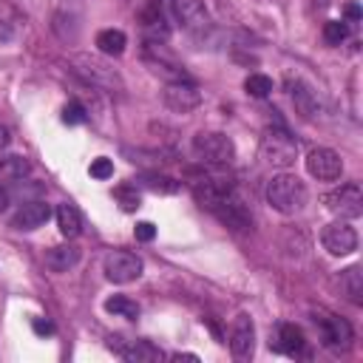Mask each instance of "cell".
<instances>
[{"label": "cell", "mask_w": 363, "mask_h": 363, "mask_svg": "<svg viewBox=\"0 0 363 363\" xmlns=\"http://www.w3.org/2000/svg\"><path fill=\"white\" fill-rule=\"evenodd\" d=\"M309 193H306V184L292 176V173H278L267 182V201L272 204V210L284 213V216H295L303 210Z\"/></svg>", "instance_id": "cell-1"}, {"label": "cell", "mask_w": 363, "mask_h": 363, "mask_svg": "<svg viewBox=\"0 0 363 363\" xmlns=\"http://www.w3.org/2000/svg\"><path fill=\"white\" fill-rule=\"evenodd\" d=\"M261 159L272 167H292L295 159H298V142L295 136H289L286 128L275 125V128H267L264 136H261Z\"/></svg>", "instance_id": "cell-2"}, {"label": "cell", "mask_w": 363, "mask_h": 363, "mask_svg": "<svg viewBox=\"0 0 363 363\" xmlns=\"http://www.w3.org/2000/svg\"><path fill=\"white\" fill-rule=\"evenodd\" d=\"M193 153L213 167H224L235 159V145L230 136L218 133V130H207V133H196L193 136Z\"/></svg>", "instance_id": "cell-3"}, {"label": "cell", "mask_w": 363, "mask_h": 363, "mask_svg": "<svg viewBox=\"0 0 363 363\" xmlns=\"http://www.w3.org/2000/svg\"><path fill=\"white\" fill-rule=\"evenodd\" d=\"M190 187H193L199 204L207 210H216L227 196H233V182L221 173H193Z\"/></svg>", "instance_id": "cell-4"}, {"label": "cell", "mask_w": 363, "mask_h": 363, "mask_svg": "<svg viewBox=\"0 0 363 363\" xmlns=\"http://www.w3.org/2000/svg\"><path fill=\"white\" fill-rule=\"evenodd\" d=\"M71 65H74V71L85 79V82H91V85H96V88H119L122 82H119V74L105 62V60H99V57H94V54H74L71 57Z\"/></svg>", "instance_id": "cell-5"}, {"label": "cell", "mask_w": 363, "mask_h": 363, "mask_svg": "<svg viewBox=\"0 0 363 363\" xmlns=\"http://www.w3.org/2000/svg\"><path fill=\"white\" fill-rule=\"evenodd\" d=\"M315 326L320 329L323 346L332 349V352H346L352 346V340H354L352 326L343 318L332 315V312H315Z\"/></svg>", "instance_id": "cell-6"}, {"label": "cell", "mask_w": 363, "mask_h": 363, "mask_svg": "<svg viewBox=\"0 0 363 363\" xmlns=\"http://www.w3.org/2000/svg\"><path fill=\"white\" fill-rule=\"evenodd\" d=\"M323 201H326V207H329L335 216H340V218H357V216L363 213V190H360L357 182L340 184L337 190L326 193Z\"/></svg>", "instance_id": "cell-7"}, {"label": "cell", "mask_w": 363, "mask_h": 363, "mask_svg": "<svg viewBox=\"0 0 363 363\" xmlns=\"http://www.w3.org/2000/svg\"><path fill=\"white\" fill-rule=\"evenodd\" d=\"M142 275V258L128 250H113L105 255V278L113 284H130Z\"/></svg>", "instance_id": "cell-8"}, {"label": "cell", "mask_w": 363, "mask_h": 363, "mask_svg": "<svg viewBox=\"0 0 363 363\" xmlns=\"http://www.w3.org/2000/svg\"><path fill=\"white\" fill-rule=\"evenodd\" d=\"M230 352L235 360H250L252 352H255V326H252V318L247 312L235 315L233 318V326H230Z\"/></svg>", "instance_id": "cell-9"}, {"label": "cell", "mask_w": 363, "mask_h": 363, "mask_svg": "<svg viewBox=\"0 0 363 363\" xmlns=\"http://www.w3.org/2000/svg\"><path fill=\"white\" fill-rule=\"evenodd\" d=\"M306 170H309V176H315L320 182H335L343 173V159L332 147H315L306 156Z\"/></svg>", "instance_id": "cell-10"}, {"label": "cell", "mask_w": 363, "mask_h": 363, "mask_svg": "<svg viewBox=\"0 0 363 363\" xmlns=\"http://www.w3.org/2000/svg\"><path fill=\"white\" fill-rule=\"evenodd\" d=\"M164 105L170 111H176V113H190L193 108L201 105V91L190 79L167 82V88H164Z\"/></svg>", "instance_id": "cell-11"}, {"label": "cell", "mask_w": 363, "mask_h": 363, "mask_svg": "<svg viewBox=\"0 0 363 363\" xmlns=\"http://www.w3.org/2000/svg\"><path fill=\"white\" fill-rule=\"evenodd\" d=\"M320 241L332 255H352L357 250V230L349 221H335L320 233Z\"/></svg>", "instance_id": "cell-12"}, {"label": "cell", "mask_w": 363, "mask_h": 363, "mask_svg": "<svg viewBox=\"0 0 363 363\" xmlns=\"http://www.w3.org/2000/svg\"><path fill=\"white\" fill-rule=\"evenodd\" d=\"M173 14L187 31H201L210 23L204 0H173Z\"/></svg>", "instance_id": "cell-13"}, {"label": "cell", "mask_w": 363, "mask_h": 363, "mask_svg": "<svg viewBox=\"0 0 363 363\" xmlns=\"http://www.w3.org/2000/svg\"><path fill=\"white\" fill-rule=\"evenodd\" d=\"M48 218H51V207H48L45 201H26V204H20V210L14 213L11 227H14V230H37V227H43Z\"/></svg>", "instance_id": "cell-14"}, {"label": "cell", "mask_w": 363, "mask_h": 363, "mask_svg": "<svg viewBox=\"0 0 363 363\" xmlns=\"http://www.w3.org/2000/svg\"><path fill=\"white\" fill-rule=\"evenodd\" d=\"M79 247H74V244H60V247H51L48 252H45V267L51 269V272H68V269H74L77 264H79Z\"/></svg>", "instance_id": "cell-15"}, {"label": "cell", "mask_w": 363, "mask_h": 363, "mask_svg": "<svg viewBox=\"0 0 363 363\" xmlns=\"http://www.w3.org/2000/svg\"><path fill=\"white\" fill-rule=\"evenodd\" d=\"M303 346H306L303 332H301L295 323H281L275 349H278V352H284V354H292V357H295V354H301V352H303Z\"/></svg>", "instance_id": "cell-16"}, {"label": "cell", "mask_w": 363, "mask_h": 363, "mask_svg": "<svg viewBox=\"0 0 363 363\" xmlns=\"http://www.w3.org/2000/svg\"><path fill=\"white\" fill-rule=\"evenodd\" d=\"M119 354L130 363H156V360H162V352L150 340H130V346H122Z\"/></svg>", "instance_id": "cell-17"}, {"label": "cell", "mask_w": 363, "mask_h": 363, "mask_svg": "<svg viewBox=\"0 0 363 363\" xmlns=\"http://www.w3.org/2000/svg\"><path fill=\"white\" fill-rule=\"evenodd\" d=\"M125 45H128V37L119 28H105V31L96 34V48L108 57H119L125 51Z\"/></svg>", "instance_id": "cell-18"}, {"label": "cell", "mask_w": 363, "mask_h": 363, "mask_svg": "<svg viewBox=\"0 0 363 363\" xmlns=\"http://www.w3.org/2000/svg\"><path fill=\"white\" fill-rule=\"evenodd\" d=\"M340 289L346 292V298H349L354 306L363 303V272H360V267L343 269V275H340Z\"/></svg>", "instance_id": "cell-19"}, {"label": "cell", "mask_w": 363, "mask_h": 363, "mask_svg": "<svg viewBox=\"0 0 363 363\" xmlns=\"http://www.w3.org/2000/svg\"><path fill=\"white\" fill-rule=\"evenodd\" d=\"M57 227H60V233H62L65 238L79 235L82 218H79V213H77L74 204H60V207H57Z\"/></svg>", "instance_id": "cell-20"}, {"label": "cell", "mask_w": 363, "mask_h": 363, "mask_svg": "<svg viewBox=\"0 0 363 363\" xmlns=\"http://www.w3.org/2000/svg\"><path fill=\"white\" fill-rule=\"evenodd\" d=\"M28 170H31V164L23 156H3L0 159V182H20Z\"/></svg>", "instance_id": "cell-21"}, {"label": "cell", "mask_w": 363, "mask_h": 363, "mask_svg": "<svg viewBox=\"0 0 363 363\" xmlns=\"http://www.w3.org/2000/svg\"><path fill=\"white\" fill-rule=\"evenodd\" d=\"M105 309H108L111 315H116V318H128V320H136V318H139V303L130 301L128 295H113V298H108V301H105Z\"/></svg>", "instance_id": "cell-22"}, {"label": "cell", "mask_w": 363, "mask_h": 363, "mask_svg": "<svg viewBox=\"0 0 363 363\" xmlns=\"http://www.w3.org/2000/svg\"><path fill=\"white\" fill-rule=\"evenodd\" d=\"M142 26H145V31L150 34V37H167V26H164V17H162V11H159V6H150L145 14H142Z\"/></svg>", "instance_id": "cell-23"}, {"label": "cell", "mask_w": 363, "mask_h": 363, "mask_svg": "<svg viewBox=\"0 0 363 363\" xmlns=\"http://www.w3.org/2000/svg\"><path fill=\"white\" fill-rule=\"evenodd\" d=\"M244 91H247L250 96H255V99H264V96L272 94V79H269L267 74H250V77L244 79Z\"/></svg>", "instance_id": "cell-24"}, {"label": "cell", "mask_w": 363, "mask_h": 363, "mask_svg": "<svg viewBox=\"0 0 363 363\" xmlns=\"http://www.w3.org/2000/svg\"><path fill=\"white\" fill-rule=\"evenodd\" d=\"M292 99H295V105H298V111H301V116H315L318 113V102H315V96H312V91L306 88V85H295V91H292Z\"/></svg>", "instance_id": "cell-25"}, {"label": "cell", "mask_w": 363, "mask_h": 363, "mask_svg": "<svg viewBox=\"0 0 363 363\" xmlns=\"http://www.w3.org/2000/svg\"><path fill=\"white\" fill-rule=\"evenodd\" d=\"M139 184L147 187V190H153V193H176V190H179V182H176V179H170V176H156V173L142 176Z\"/></svg>", "instance_id": "cell-26"}, {"label": "cell", "mask_w": 363, "mask_h": 363, "mask_svg": "<svg viewBox=\"0 0 363 363\" xmlns=\"http://www.w3.org/2000/svg\"><path fill=\"white\" fill-rule=\"evenodd\" d=\"M346 34H349V28H346L343 20H329V23H323V40H326L329 45H340V43L346 40Z\"/></svg>", "instance_id": "cell-27"}, {"label": "cell", "mask_w": 363, "mask_h": 363, "mask_svg": "<svg viewBox=\"0 0 363 363\" xmlns=\"http://www.w3.org/2000/svg\"><path fill=\"white\" fill-rule=\"evenodd\" d=\"M116 201H119V207L125 210V213H133L142 201H139V193H136V187H116Z\"/></svg>", "instance_id": "cell-28"}, {"label": "cell", "mask_w": 363, "mask_h": 363, "mask_svg": "<svg viewBox=\"0 0 363 363\" xmlns=\"http://www.w3.org/2000/svg\"><path fill=\"white\" fill-rule=\"evenodd\" d=\"M91 176L99 179V182L111 179V176H113V162H111L108 156H96V159L91 162Z\"/></svg>", "instance_id": "cell-29"}, {"label": "cell", "mask_w": 363, "mask_h": 363, "mask_svg": "<svg viewBox=\"0 0 363 363\" xmlns=\"http://www.w3.org/2000/svg\"><path fill=\"white\" fill-rule=\"evenodd\" d=\"M88 116H85V108L79 105V102H68L65 108H62V122L65 125H82Z\"/></svg>", "instance_id": "cell-30"}, {"label": "cell", "mask_w": 363, "mask_h": 363, "mask_svg": "<svg viewBox=\"0 0 363 363\" xmlns=\"http://www.w3.org/2000/svg\"><path fill=\"white\" fill-rule=\"evenodd\" d=\"M133 235H136V241H153L156 238V227L150 221H139L133 227Z\"/></svg>", "instance_id": "cell-31"}, {"label": "cell", "mask_w": 363, "mask_h": 363, "mask_svg": "<svg viewBox=\"0 0 363 363\" xmlns=\"http://www.w3.org/2000/svg\"><path fill=\"white\" fill-rule=\"evenodd\" d=\"M31 326H34V332H37V335H54V323H51V320H43V318H37Z\"/></svg>", "instance_id": "cell-32"}, {"label": "cell", "mask_w": 363, "mask_h": 363, "mask_svg": "<svg viewBox=\"0 0 363 363\" xmlns=\"http://www.w3.org/2000/svg\"><path fill=\"white\" fill-rule=\"evenodd\" d=\"M9 204H11V193H9V190H6V184L0 182V213H3Z\"/></svg>", "instance_id": "cell-33"}, {"label": "cell", "mask_w": 363, "mask_h": 363, "mask_svg": "<svg viewBox=\"0 0 363 363\" xmlns=\"http://www.w3.org/2000/svg\"><path fill=\"white\" fill-rule=\"evenodd\" d=\"M346 17H349V20H360V6H357V3H349V6H346Z\"/></svg>", "instance_id": "cell-34"}, {"label": "cell", "mask_w": 363, "mask_h": 363, "mask_svg": "<svg viewBox=\"0 0 363 363\" xmlns=\"http://www.w3.org/2000/svg\"><path fill=\"white\" fill-rule=\"evenodd\" d=\"M9 142H11L9 128H6V125H0V150H6V147H9Z\"/></svg>", "instance_id": "cell-35"}, {"label": "cell", "mask_w": 363, "mask_h": 363, "mask_svg": "<svg viewBox=\"0 0 363 363\" xmlns=\"http://www.w3.org/2000/svg\"><path fill=\"white\" fill-rule=\"evenodd\" d=\"M173 360L182 363V360H199V357H196V354H173Z\"/></svg>", "instance_id": "cell-36"}]
</instances>
